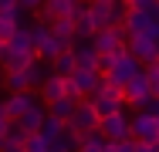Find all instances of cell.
I'll return each instance as SVG.
<instances>
[{
    "label": "cell",
    "instance_id": "33",
    "mask_svg": "<svg viewBox=\"0 0 159 152\" xmlns=\"http://www.w3.org/2000/svg\"><path fill=\"white\" fill-rule=\"evenodd\" d=\"M146 112H152V115H156V118H159V98H156V95L149 98V105H146Z\"/></svg>",
    "mask_w": 159,
    "mask_h": 152
},
{
    "label": "cell",
    "instance_id": "35",
    "mask_svg": "<svg viewBox=\"0 0 159 152\" xmlns=\"http://www.w3.org/2000/svg\"><path fill=\"white\" fill-rule=\"evenodd\" d=\"M102 152H115V142H105V149Z\"/></svg>",
    "mask_w": 159,
    "mask_h": 152
},
{
    "label": "cell",
    "instance_id": "25",
    "mask_svg": "<svg viewBox=\"0 0 159 152\" xmlns=\"http://www.w3.org/2000/svg\"><path fill=\"white\" fill-rule=\"evenodd\" d=\"M105 135L102 132H88V135H81V142H78V152H102L105 149Z\"/></svg>",
    "mask_w": 159,
    "mask_h": 152
},
{
    "label": "cell",
    "instance_id": "17",
    "mask_svg": "<svg viewBox=\"0 0 159 152\" xmlns=\"http://www.w3.org/2000/svg\"><path fill=\"white\" fill-rule=\"evenodd\" d=\"M78 142H81V135L71 132V128H64L58 139L48 142V152H78Z\"/></svg>",
    "mask_w": 159,
    "mask_h": 152
},
{
    "label": "cell",
    "instance_id": "5",
    "mask_svg": "<svg viewBox=\"0 0 159 152\" xmlns=\"http://www.w3.org/2000/svg\"><path fill=\"white\" fill-rule=\"evenodd\" d=\"M139 71H142V64L132 58L129 51H119V54L112 58V68H108V74H105V78H108L115 88H125V85L139 74Z\"/></svg>",
    "mask_w": 159,
    "mask_h": 152
},
{
    "label": "cell",
    "instance_id": "20",
    "mask_svg": "<svg viewBox=\"0 0 159 152\" xmlns=\"http://www.w3.org/2000/svg\"><path fill=\"white\" fill-rule=\"evenodd\" d=\"M44 115H48V112H44L41 105H34V108H27V112L20 115V122H17V125H20L27 135H31V132H41V125H44Z\"/></svg>",
    "mask_w": 159,
    "mask_h": 152
},
{
    "label": "cell",
    "instance_id": "8",
    "mask_svg": "<svg viewBox=\"0 0 159 152\" xmlns=\"http://www.w3.org/2000/svg\"><path fill=\"white\" fill-rule=\"evenodd\" d=\"M132 139L135 142H159V118L152 112H135V118H132Z\"/></svg>",
    "mask_w": 159,
    "mask_h": 152
},
{
    "label": "cell",
    "instance_id": "23",
    "mask_svg": "<svg viewBox=\"0 0 159 152\" xmlns=\"http://www.w3.org/2000/svg\"><path fill=\"white\" fill-rule=\"evenodd\" d=\"M51 64H54V74H64V78H68V74L78 68V61H75V51H71V47H64V51H61L54 61H51Z\"/></svg>",
    "mask_w": 159,
    "mask_h": 152
},
{
    "label": "cell",
    "instance_id": "30",
    "mask_svg": "<svg viewBox=\"0 0 159 152\" xmlns=\"http://www.w3.org/2000/svg\"><path fill=\"white\" fill-rule=\"evenodd\" d=\"M135 152H159V142H135Z\"/></svg>",
    "mask_w": 159,
    "mask_h": 152
},
{
    "label": "cell",
    "instance_id": "10",
    "mask_svg": "<svg viewBox=\"0 0 159 152\" xmlns=\"http://www.w3.org/2000/svg\"><path fill=\"white\" fill-rule=\"evenodd\" d=\"M37 105V91L27 88V91H10V98L3 101V115L10 122H20V115L27 112V108H34Z\"/></svg>",
    "mask_w": 159,
    "mask_h": 152
},
{
    "label": "cell",
    "instance_id": "21",
    "mask_svg": "<svg viewBox=\"0 0 159 152\" xmlns=\"http://www.w3.org/2000/svg\"><path fill=\"white\" fill-rule=\"evenodd\" d=\"M7 47H20V51H34V27L31 24H20L14 30V37L7 41Z\"/></svg>",
    "mask_w": 159,
    "mask_h": 152
},
{
    "label": "cell",
    "instance_id": "38",
    "mask_svg": "<svg viewBox=\"0 0 159 152\" xmlns=\"http://www.w3.org/2000/svg\"><path fill=\"white\" fill-rule=\"evenodd\" d=\"M156 98H159V85H156Z\"/></svg>",
    "mask_w": 159,
    "mask_h": 152
},
{
    "label": "cell",
    "instance_id": "4",
    "mask_svg": "<svg viewBox=\"0 0 159 152\" xmlns=\"http://www.w3.org/2000/svg\"><path fill=\"white\" fill-rule=\"evenodd\" d=\"M125 41L129 34L122 30V24H112V27H102L92 34V47L98 54H119V51H125Z\"/></svg>",
    "mask_w": 159,
    "mask_h": 152
},
{
    "label": "cell",
    "instance_id": "18",
    "mask_svg": "<svg viewBox=\"0 0 159 152\" xmlns=\"http://www.w3.org/2000/svg\"><path fill=\"white\" fill-rule=\"evenodd\" d=\"M51 34L61 41L64 47H71V44H75V20H71V17H58V20H51Z\"/></svg>",
    "mask_w": 159,
    "mask_h": 152
},
{
    "label": "cell",
    "instance_id": "32",
    "mask_svg": "<svg viewBox=\"0 0 159 152\" xmlns=\"http://www.w3.org/2000/svg\"><path fill=\"white\" fill-rule=\"evenodd\" d=\"M17 3H20V7H24V10H37V7H41V3H44V0H17Z\"/></svg>",
    "mask_w": 159,
    "mask_h": 152
},
{
    "label": "cell",
    "instance_id": "39",
    "mask_svg": "<svg viewBox=\"0 0 159 152\" xmlns=\"http://www.w3.org/2000/svg\"><path fill=\"white\" fill-rule=\"evenodd\" d=\"M81 3H92V0H81Z\"/></svg>",
    "mask_w": 159,
    "mask_h": 152
},
{
    "label": "cell",
    "instance_id": "6",
    "mask_svg": "<svg viewBox=\"0 0 159 152\" xmlns=\"http://www.w3.org/2000/svg\"><path fill=\"white\" fill-rule=\"evenodd\" d=\"M98 112H95V105L88 101V98H81L78 105H75V112H71V118L64 122L71 132H78V135H88V132H98Z\"/></svg>",
    "mask_w": 159,
    "mask_h": 152
},
{
    "label": "cell",
    "instance_id": "29",
    "mask_svg": "<svg viewBox=\"0 0 159 152\" xmlns=\"http://www.w3.org/2000/svg\"><path fill=\"white\" fill-rule=\"evenodd\" d=\"M129 7H135V10H149V14H152L156 0H129Z\"/></svg>",
    "mask_w": 159,
    "mask_h": 152
},
{
    "label": "cell",
    "instance_id": "11",
    "mask_svg": "<svg viewBox=\"0 0 159 152\" xmlns=\"http://www.w3.org/2000/svg\"><path fill=\"white\" fill-rule=\"evenodd\" d=\"M122 91H125V105L139 108V112H142V108L149 105V98H152V88H149V81L142 78V71H139V74H135V78H132Z\"/></svg>",
    "mask_w": 159,
    "mask_h": 152
},
{
    "label": "cell",
    "instance_id": "26",
    "mask_svg": "<svg viewBox=\"0 0 159 152\" xmlns=\"http://www.w3.org/2000/svg\"><path fill=\"white\" fill-rule=\"evenodd\" d=\"M64 128H68V125H64L61 118H51V115H44V125H41V135H44V139L51 142V139H58V135H61Z\"/></svg>",
    "mask_w": 159,
    "mask_h": 152
},
{
    "label": "cell",
    "instance_id": "37",
    "mask_svg": "<svg viewBox=\"0 0 159 152\" xmlns=\"http://www.w3.org/2000/svg\"><path fill=\"white\" fill-rule=\"evenodd\" d=\"M0 91H3V68H0Z\"/></svg>",
    "mask_w": 159,
    "mask_h": 152
},
{
    "label": "cell",
    "instance_id": "34",
    "mask_svg": "<svg viewBox=\"0 0 159 152\" xmlns=\"http://www.w3.org/2000/svg\"><path fill=\"white\" fill-rule=\"evenodd\" d=\"M14 3H17V0H0V10H10Z\"/></svg>",
    "mask_w": 159,
    "mask_h": 152
},
{
    "label": "cell",
    "instance_id": "28",
    "mask_svg": "<svg viewBox=\"0 0 159 152\" xmlns=\"http://www.w3.org/2000/svg\"><path fill=\"white\" fill-rule=\"evenodd\" d=\"M115 152H135V139L129 135V139H119L115 142Z\"/></svg>",
    "mask_w": 159,
    "mask_h": 152
},
{
    "label": "cell",
    "instance_id": "14",
    "mask_svg": "<svg viewBox=\"0 0 159 152\" xmlns=\"http://www.w3.org/2000/svg\"><path fill=\"white\" fill-rule=\"evenodd\" d=\"M75 3H78V0H44L34 14H37L44 24H51V20H58V17H71Z\"/></svg>",
    "mask_w": 159,
    "mask_h": 152
},
{
    "label": "cell",
    "instance_id": "24",
    "mask_svg": "<svg viewBox=\"0 0 159 152\" xmlns=\"http://www.w3.org/2000/svg\"><path fill=\"white\" fill-rule=\"evenodd\" d=\"M3 91H27V74H24V68L3 71Z\"/></svg>",
    "mask_w": 159,
    "mask_h": 152
},
{
    "label": "cell",
    "instance_id": "31",
    "mask_svg": "<svg viewBox=\"0 0 159 152\" xmlns=\"http://www.w3.org/2000/svg\"><path fill=\"white\" fill-rule=\"evenodd\" d=\"M7 128H10V118H7V115H3V105H0V139H3V135H7Z\"/></svg>",
    "mask_w": 159,
    "mask_h": 152
},
{
    "label": "cell",
    "instance_id": "22",
    "mask_svg": "<svg viewBox=\"0 0 159 152\" xmlns=\"http://www.w3.org/2000/svg\"><path fill=\"white\" fill-rule=\"evenodd\" d=\"M24 74H27V88H41V81L51 74V71H48V61H31V64L24 68Z\"/></svg>",
    "mask_w": 159,
    "mask_h": 152
},
{
    "label": "cell",
    "instance_id": "13",
    "mask_svg": "<svg viewBox=\"0 0 159 152\" xmlns=\"http://www.w3.org/2000/svg\"><path fill=\"white\" fill-rule=\"evenodd\" d=\"M34 91H37V98H41V101H48V105H51V101H58V98L68 95V78L51 71V74L41 81V88H34Z\"/></svg>",
    "mask_w": 159,
    "mask_h": 152
},
{
    "label": "cell",
    "instance_id": "15",
    "mask_svg": "<svg viewBox=\"0 0 159 152\" xmlns=\"http://www.w3.org/2000/svg\"><path fill=\"white\" fill-rule=\"evenodd\" d=\"M31 61H37L34 51H20V47H7L3 58H0V68L3 71H17V68H27Z\"/></svg>",
    "mask_w": 159,
    "mask_h": 152
},
{
    "label": "cell",
    "instance_id": "41",
    "mask_svg": "<svg viewBox=\"0 0 159 152\" xmlns=\"http://www.w3.org/2000/svg\"><path fill=\"white\" fill-rule=\"evenodd\" d=\"M156 3H159V0H156Z\"/></svg>",
    "mask_w": 159,
    "mask_h": 152
},
{
    "label": "cell",
    "instance_id": "27",
    "mask_svg": "<svg viewBox=\"0 0 159 152\" xmlns=\"http://www.w3.org/2000/svg\"><path fill=\"white\" fill-rule=\"evenodd\" d=\"M24 152H48V139L41 132H31L27 142H24Z\"/></svg>",
    "mask_w": 159,
    "mask_h": 152
},
{
    "label": "cell",
    "instance_id": "7",
    "mask_svg": "<svg viewBox=\"0 0 159 152\" xmlns=\"http://www.w3.org/2000/svg\"><path fill=\"white\" fill-rule=\"evenodd\" d=\"M98 81H102V74H98V71H88V68H75V71L68 74V95L81 101V98L95 95Z\"/></svg>",
    "mask_w": 159,
    "mask_h": 152
},
{
    "label": "cell",
    "instance_id": "40",
    "mask_svg": "<svg viewBox=\"0 0 159 152\" xmlns=\"http://www.w3.org/2000/svg\"><path fill=\"white\" fill-rule=\"evenodd\" d=\"M122 3H129V0H122Z\"/></svg>",
    "mask_w": 159,
    "mask_h": 152
},
{
    "label": "cell",
    "instance_id": "12",
    "mask_svg": "<svg viewBox=\"0 0 159 152\" xmlns=\"http://www.w3.org/2000/svg\"><path fill=\"white\" fill-rule=\"evenodd\" d=\"M156 24V17L149 14V10H135V7H129L125 3V17H122V30H125L129 37L132 34H146V30Z\"/></svg>",
    "mask_w": 159,
    "mask_h": 152
},
{
    "label": "cell",
    "instance_id": "2",
    "mask_svg": "<svg viewBox=\"0 0 159 152\" xmlns=\"http://www.w3.org/2000/svg\"><path fill=\"white\" fill-rule=\"evenodd\" d=\"M61 51H64V44L51 34V24L37 20V24H34V54H37V61H48V64H51Z\"/></svg>",
    "mask_w": 159,
    "mask_h": 152
},
{
    "label": "cell",
    "instance_id": "19",
    "mask_svg": "<svg viewBox=\"0 0 159 152\" xmlns=\"http://www.w3.org/2000/svg\"><path fill=\"white\" fill-rule=\"evenodd\" d=\"M75 105H78V98H71V95H64V98H58V101H51L44 112L51 115V118H61V122H68L71 118V112H75Z\"/></svg>",
    "mask_w": 159,
    "mask_h": 152
},
{
    "label": "cell",
    "instance_id": "16",
    "mask_svg": "<svg viewBox=\"0 0 159 152\" xmlns=\"http://www.w3.org/2000/svg\"><path fill=\"white\" fill-rule=\"evenodd\" d=\"M71 51H75V61H78V68H88V71H95L98 51L92 47V41H75V44H71Z\"/></svg>",
    "mask_w": 159,
    "mask_h": 152
},
{
    "label": "cell",
    "instance_id": "3",
    "mask_svg": "<svg viewBox=\"0 0 159 152\" xmlns=\"http://www.w3.org/2000/svg\"><path fill=\"white\" fill-rule=\"evenodd\" d=\"M88 14H92V20H95V27H112V24H122V17H125V3L122 0H92L88 3Z\"/></svg>",
    "mask_w": 159,
    "mask_h": 152
},
{
    "label": "cell",
    "instance_id": "1",
    "mask_svg": "<svg viewBox=\"0 0 159 152\" xmlns=\"http://www.w3.org/2000/svg\"><path fill=\"white\" fill-rule=\"evenodd\" d=\"M156 37H159V20L146 30V34H132L125 41V51L139 61V64H152V61H159V41Z\"/></svg>",
    "mask_w": 159,
    "mask_h": 152
},
{
    "label": "cell",
    "instance_id": "9",
    "mask_svg": "<svg viewBox=\"0 0 159 152\" xmlns=\"http://www.w3.org/2000/svg\"><path fill=\"white\" fill-rule=\"evenodd\" d=\"M98 132H102L108 142L129 139V135H132V118H129L125 112H115V115H108V118H102V122H98Z\"/></svg>",
    "mask_w": 159,
    "mask_h": 152
},
{
    "label": "cell",
    "instance_id": "36",
    "mask_svg": "<svg viewBox=\"0 0 159 152\" xmlns=\"http://www.w3.org/2000/svg\"><path fill=\"white\" fill-rule=\"evenodd\" d=\"M3 51H7V41H0V58H3Z\"/></svg>",
    "mask_w": 159,
    "mask_h": 152
}]
</instances>
